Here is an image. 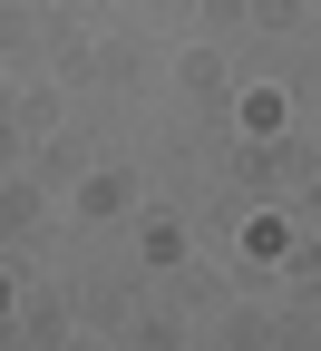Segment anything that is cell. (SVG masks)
Masks as SVG:
<instances>
[]
</instances>
